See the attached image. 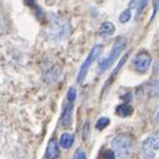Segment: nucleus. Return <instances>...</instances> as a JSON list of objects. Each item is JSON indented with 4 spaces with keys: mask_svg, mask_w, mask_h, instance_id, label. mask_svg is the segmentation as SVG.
<instances>
[{
    "mask_svg": "<svg viewBox=\"0 0 159 159\" xmlns=\"http://www.w3.org/2000/svg\"><path fill=\"white\" fill-rule=\"evenodd\" d=\"M147 4H148V0H139V5H138V9H137L138 15L142 14V11H143V9L147 7Z\"/></svg>",
    "mask_w": 159,
    "mask_h": 159,
    "instance_id": "f3484780",
    "label": "nucleus"
},
{
    "mask_svg": "<svg viewBox=\"0 0 159 159\" xmlns=\"http://www.w3.org/2000/svg\"><path fill=\"white\" fill-rule=\"evenodd\" d=\"M73 143H74V135H73V134H70V133H64V134H61V137H60V139H59L60 147H63V148H65V149H69V148L73 145Z\"/></svg>",
    "mask_w": 159,
    "mask_h": 159,
    "instance_id": "f8f14e48",
    "label": "nucleus"
},
{
    "mask_svg": "<svg viewBox=\"0 0 159 159\" xmlns=\"http://www.w3.org/2000/svg\"><path fill=\"white\" fill-rule=\"evenodd\" d=\"M159 150V132L149 134L140 144V157L143 159H155Z\"/></svg>",
    "mask_w": 159,
    "mask_h": 159,
    "instance_id": "7ed1b4c3",
    "label": "nucleus"
},
{
    "mask_svg": "<svg viewBox=\"0 0 159 159\" xmlns=\"http://www.w3.org/2000/svg\"><path fill=\"white\" fill-rule=\"evenodd\" d=\"M145 90L150 98L159 97V59L157 60V63L153 68V75L149 79V82L145 87Z\"/></svg>",
    "mask_w": 159,
    "mask_h": 159,
    "instance_id": "0eeeda50",
    "label": "nucleus"
},
{
    "mask_svg": "<svg viewBox=\"0 0 159 159\" xmlns=\"http://www.w3.org/2000/svg\"><path fill=\"white\" fill-rule=\"evenodd\" d=\"M59 145L57 139L52 138L47 145V150H45V157L48 159H58L59 154H60V149H59Z\"/></svg>",
    "mask_w": 159,
    "mask_h": 159,
    "instance_id": "6e6552de",
    "label": "nucleus"
},
{
    "mask_svg": "<svg viewBox=\"0 0 159 159\" xmlns=\"http://www.w3.org/2000/svg\"><path fill=\"white\" fill-rule=\"evenodd\" d=\"M152 65V57L148 52L145 50H140L133 59V68L135 71H138L139 74H144L149 70Z\"/></svg>",
    "mask_w": 159,
    "mask_h": 159,
    "instance_id": "423d86ee",
    "label": "nucleus"
},
{
    "mask_svg": "<svg viewBox=\"0 0 159 159\" xmlns=\"http://www.w3.org/2000/svg\"><path fill=\"white\" fill-rule=\"evenodd\" d=\"M47 2H50V3H53V2H57V0H47Z\"/></svg>",
    "mask_w": 159,
    "mask_h": 159,
    "instance_id": "aec40b11",
    "label": "nucleus"
},
{
    "mask_svg": "<svg viewBox=\"0 0 159 159\" xmlns=\"http://www.w3.org/2000/svg\"><path fill=\"white\" fill-rule=\"evenodd\" d=\"M111 150L118 159H127L133 150V139L130 135L122 133L111 140Z\"/></svg>",
    "mask_w": 159,
    "mask_h": 159,
    "instance_id": "f03ea898",
    "label": "nucleus"
},
{
    "mask_svg": "<svg viewBox=\"0 0 159 159\" xmlns=\"http://www.w3.org/2000/svg\"><path fill=\"white\" fill-rule=\"evenodd\" d=\"M124 47H125V39H124L123 36L116 38V40H115V43H114V45H113L110 53H109V54H108V55L99 63V68H98L99 74L104 73V71H105L113 63H115L116 58L119 57V54L123 52Z\"/></svg>",
    "mask_w": 159,
    "mask_h": 159,
    "instance_id": "20e7f679",
    "label": "nucleus"
},
{
    "mask_svg": "<svg viewBox=\"0 0 159 159\" xmlns=\"http://www.w3.org/2000/svg\"><path fill=\"white\" fill-rule=\"evenodd\" d=\"M116 114L119 115V116H123V118H125V116H129L132 113H133V107L129 104V103H123V104H120V105H118V108H116Z\"/></svg>",
    "mask_w": 159,
    "mask_h": 159,
    "instance_id": "9b49d317",
    "label": "nucleus"
},
{
    "mask_svg": "<svg viewBox=\"0 0 159 159\" xmlns=\"http://www.w3.org/2000/svg\"><path fill=\"white\" fill-rule=\"evenodd\" d=\"M75 99H76V89L74 87H70L68 93H66V100L70 103H74Z\"/></svg>",
    "mask_w": 159,
    "mask_h": 159,
    "instance_id": "2eb2a0df",
    "label": "nucleus"
},
{
    "mask_svg": "<svg viewBox=\"0 0 159 159\" xmlns=\"http://www.w3.org/2000/svg\"><path fill=\"white\" fill-rule=\"evenodd\" d=\"M73 159H87V154L83 149H78L74 155H73Z\"/></svg>",
    "mask_w": 159,
    "mask_h": 159,
    "instance_id": "dca6fc26",
    "label": "nucleus"
},
{
    "mask_svg": "<svg viewBox=\"0 0 159 159\" xmlns=\"http://www.w3.org/2000/svg\"><path fill=\"white\" fill-rule=\"evenodd\" d=\"M71 118H73V103L68 102L64 107L63 114H61V125L63 127H69L71 124Z\"/></svg>",
    "mask_w": 159,
    "mask_h": 159,
    "instance_id": "1a4fd4ad",
    "label": "nucleus"
},
{
    "mask_svg": "<svg viewBox=\"0 0 159 159\" xmlns=\"http://www.w3.org/2000/svg\"><path fill=\"white\" fill-rule=\"evenodd\" d=\"M71 26L68 19L60 15H52L45 29V38L50 42L60 43L70 35Z\"/></svg>",
    "mask_w": 159,
    "mask_h": 159,
    "instance_id": "f257e3e1",
    "label": "nucleus"
},
{
    "mask_svg": "<svg viewBox=\"0 0 159 159\" xmlns=\"http://www.w3.org/2000/svg\"><path fill=\"white\" fill-rule=\"evenodd\" d=\"M102 49H103V47H102L100 44H97V45H94V47L92 48V50L89 52L87 59H85L84 63L80 65V69H79V73H78V76H76L78 83H83V82L85 80V78H87V75H88V71H89L92 64L98 59V57H99L100 53H102Z\"/></svg>",
    "mask_w": 159,
    "mask_h": 159,
    "instance_id": "39448f33",
    "label": "nucleus"
},
{
    "mask_svg": "<svg viewBox=\"0 0 159 159\" xmlns=\"http://www.w3.org/2000/svg\"><path fill=\"white\" fill-rule=\"evenodd\" d=\"M115 33V26L110 21H104L99 28V35L102 38H109Z\"/></svg>",
    "mask_w": 159,
    "mask_h": 159,
    "instance_id": "9d476101",
    "label": "nucleus"
},
{
    "mask_svg": "<svg viewBox=\"0 0 159 159\" xmlns=\"http://www.w3.org/2000/svg\"><path fill=\"white\" fill-rule=\"evenodd\" d=\"M158 9H159V0H154V10H153V16L157 14Z\"/></svg>",
    "mask_w": 159,
    "mask_h": 159,
    "instance_id": "6ab92c4d",
    "label": "nucleus"
},
{
    "mask_svg": "<svg viewBox=\"0 0 159 159\" xmlns=\"http://www.w3.org/2000/svg\"><path fill=\"white\" fill-rule=\"evenodd\" d=\"M109 118H107V116H102V118H99L98 119V122L95 123V128L98 129V130H103L105 127H108V124H109Z\"/></svg>",
    "mask_w": 159,
    "mask_h": 159,
    "instance_id": "4468645a",
    "label": "nucleus"
},
{
    "mask_svg": "<svg viewBox=\"0 0 159 159\" xmlns=\"http://www.w3.org/2000/svg\"><path fill=\"white\" fill-rule=\"evenodd\" d=\"M104 159H115V154L113 150H107L104 154Z\"/></svg>",
    "mask_w": 159,
    "mask_h": 159,
    "instance_id": "a211bd4d",
    "label": "nucleus"
},
{
    "mask_svg": "<svg viewBox=\"0 0 159 159\" xmlns=\"http://www.w3.org/2000/svg\"><path fill=\"white\" fill-rule=\"evenodd\" d=\"M134 5L138 7L139 5V2H137L135 4H132L128 9H125L120 15H119V21H120V23H128L130 20V18H132V9H133Z\"/></svg>",
    "mask_w": 159,
    "mask_h": 159,
    "instance_id": "ddd939ff",
    "label": "nucleus"
}]
</instances>
